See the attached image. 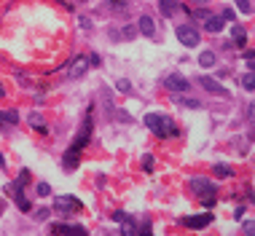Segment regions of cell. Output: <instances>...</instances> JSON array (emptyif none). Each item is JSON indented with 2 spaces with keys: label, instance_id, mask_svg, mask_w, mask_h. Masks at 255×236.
<instances>
[{
  "label": "cell",
  "instance_id": "cell-22",
  "mask_svg": "<svg viewBox=\"0 0 255 236\" xmlns=\"http://www.w3.org/2000/svg\"><path fill=\"white\" fill-rule=\"evenodd\" d=\"M215 172H218L220 177H229V175H231V169H229L226 164H218V166H215Z\"/></svg>",
  "mask_w": 255,
  "mask_h": 236
},
{
  "label": "cell",
  "instance_id": "cell-7",
  "mask_svg": "<svg viewBox=\"0 0 255 236\" xmlns=\"http://www.w3.org/2000/svg\"><path fill=\"white\" fill-rule=\"evenodd\" d=\"M89 131H92V121L86 118V124H83V129H81V131H78V137H76V142H73V148H70V151L81 153V148L89 142Z\"/></svg>",
  "mask_w": 255,
  "mask_h": 236
},
{
  "label": "cell",
  "instance_id": "cell-4",
  "mask_svg": "<svg viewBox=\"0 0 255 236\" xmlns=\"http://www.w3.org/2000/svg\"><path fill=\"white\" fill-rule=\"evenodd\" d=\"M54 210L56 212H65V215H70V212H78L81 210V201L76 196H56L54 199Z\"/></svg>",
  "mask_w": 255,
  "mask_h": 236
},
{
  "label": "cell",
  "instance_id": "cell-25",
  "mask_svg": "<svg viewBox=\"0 0 255 236\" xmlns=\"http://www.w3.org/2000/svg\"><path fill=\"white\" fill-rule=\"evenodd\" d=\"M113 220H118V223H127V220H132V217H129L127 212H116V215H113Z\"/></svg>",
  "mask_w": 255,
  "mask_h": 236
},
{
  "label": "cell",
  "instance_id": "cell-24",
  "mask_svg": "<svg viewBox=\"0 0 255 236\" xmlns=\"http://www.w3.org/2000/svg\"><path fill=\"white\" fill-rule=\"evenodd\" d=\"M143 169H145V172L153 169V156H143Z\"/></svg>",
  "mask_w": 255,
  "mask_h": 236
},
{
  "label": "cell",
  "instance_id": "cell-13",
  "mask_svg": "<svg viewBox=\"0 0 255 236\" xmlns=\"http://www.w3.org/2000/svg\"><path fill=\"white\" fill-rule=\"evenodd\" d=\"M231 38H234V43H236V46H245V43H247V32H245V27L234 25V27H231Z\"/></svg>",
  "mask_w": 255,
  "mask_h": 236
},
{
  "label": "cell",
  "instance_id": "cell-17",
  "mask_svg": "<svg viewBox=\"0 0 255 236\" xmlns=\"http://www.w3.org/2000/svg\"><path fill=\"white\" fill-rule=\"evenodd\" d=\"M30 126H32V129H38V131H46V124L41 121L38 113H32V116H30Z\"/></svg>",
  "mask_w": 255,
  "mask_h": 236
},
{
  "label": "cell",
  "instance_id": "cell-31",
  "mask_svg": "<svg viewBox=\"0 0 255 236\" xmlns=\"http://www.w3.org/2000/svg\"><path fill=\"white\" fill-rule=\"evenodd\" d=\"M3 94H5V91H3V86H0V97H3Z\"/></svg>",
  "mask_w": 255,
  "mask_h": 236
},
{
  "label": "cell",
  "instance_id": "cell-21",
  "mask_svg": "<svg viewBox=\"0 0 255 236\" xmlns=\"http://www.w3.org/2000/svg\"><path fill=\"white\" fill-rule=\"evenodd\" d=\"M0 118H3V121H5V124H16V121H19V116H16V113H14V110H8V113H3V116H0Z\"/></svg>",
  "mask_w": 255,
  "mask_h": 236
},
{
  "label": "cell",
  "instance_id": "cell-16",
  "mask_svg": "<svg viewBox=\"0 0 255 236\" xmlns=\"http://www.w3.org/2000/svg\"><path fill=\"white\" fill-rule=\"evenodd\" d=\"M199 65H202V67H212V65H215V54H212V51H202Z\"/></svg>",
  "mask_w": 255,
  "mask_h": 236
},
{
  "label": "cell",
  "instance_id": "cell-33",
  "mask_svg": "<svg viewBox=\"0 0 255 236\" xmlns=\"http://www.w3.org/2000/svg\"><path fill=\"white\" fill-rule=\"evenodd\" d=\"M0 212H3V201H0Z\"/></svg>",
  "mask_w": 255,
  "mask_h": 236
},
{
  "label": "cell",
  "instance_id": "cell-28",
  "mask_svg": "<svg viewBox=\"0 0 255 236\" xmlns=\"http://www.w3.org/2000/svg\"><path fill=\"white\" fill-rule=\"evenodd\" d=\"M247 118H250V121H255V102L250 105V110H247Z\"/></svg>",
  "mask_w": 255,
  "mask_h": 236
},
{
  "label": "cell",
  "instance_id": "cell-3",
  "mask_svg": "<svg viewBox=\"0 0 255 236\" xmlns=\"http://www.w3.org/2000/svg\"><path fill=\"white\" fill-rule=\"evenodd\" d=\"M191 191H194L196 196L207 199V196H212V193L218 191V183H209L207 177H194V180H191Z\"/></svg>",
  "mask_w": 255,
  "mask_h": 236
},
{
  "label": "cell",
  "instance_id": "cell-32",
  "mask_svg": "<svg viewBox=\"0 0 255 236\" xmlns=\"http://www.w3.org/2000/svg\"><path fill=\"white\" fill-rule=\"evenodd\" d=\"M194 3H207V0H194Z\"/></svg>",
  "mask_w": 255,
  "mask_h": 236
},
{
  "label": "cell",
  "instance_id": "cell-12",
  "mask_svg": "<svg viewBox=\"0 0 255 236\" xmlns=\"http://www.w3.org/2000/svg\"><path fill=\"white\" fill-rule=\"evenodd\" d=\"M223 16H207V19H204V27H207V32H220L223 30Z\"/></svg>",
  "mask_w": 255,
  "mask_h": 236
},
{
  "label": "cell",
  "instance_id": "cell-14",
  "mask_svg": "<svg viewBox=\"0 0 255 236\" xmlns=\"http://www.w3.org/2000/svg\"><path fill=\"white\" fill-rule=\"evenodd\" d=\"M140 32H143L145 38H151L153 32H156V25H153L151 16H143V19H140Z\"/></svg>",
  "mask_w": 255,
  "mask_h": 236
},
{
  "label": "cell",
  "instance_id": "cell-27",
  "mask_svg": "<svg viewBox=\"0 0 255 236\" xmlns=\"http://www.w3.org/2000/svg\"><path fill=\"white\" fill-rule=\"evenodd\" d=\"M245 234H255V223H245Z\"/></svg>",
  "mask_w": 255,
  "mask_h": 236
},
{
  "label": "cell",
  "instance_id": "cell-11",
  "mask_svg": "<svg viewBox=\"0 0 255 236\" xmlns=\"http://www.w3.org/2000/svg\"><path fill=\"white\" fill-rule=\"evenodd\" d=\"M86 67H89V59L86 56H76V59H73V67H70V78H81L83 73H86Z\"/></svg>",
  "mask_w": 255,
  "mask_h": 236
},
{
  "label": "cell",
  "instance_id": "cell-5",
  "mask_svg": "<svg viewBox=\"0 0 255 236\" xmlns=\"http://www.w3.org/2000/svg\"><path fill=\"white\" fill-rule=\"evenodd\" d=\"M212 223V215L209 212H204V215H191V217H183V226L185 228H194V231H199V228L209 226Z\"/></svg>",
  "mask_w": 255,
  "mask_h": 236
},
{
  "label": "cell",
  "instance_id": "cell-6",
  "mask_svg": "<svg viewBox=\"0 0 255 236\" xmlns=\"http://www.w3.org/2000/svg\"><path fill=\"white\" fill-rule=\"evenodd\" d=\"M164 86H167L169 91H188L191 89V83L183 76H169L167 80H164Z\"/></svg>",
  "mask_w": 255,
  "mask_h": 236
},
{
  "label": "cell",
  "instance_id": "cell-1",
  "mask_svg": "<svg viewBox=\"0 0 255 236\" xmlns=\"http://www.w3.org/2000/svg\"><path fill=\"white\" fill-rule=\"evenodd\" d=\"M145 126H148V129L153 131V134H158V137L178 134V129H175L172 118L161 116V113H148V116H145Z\"/></svg>",
  "mask_w": 255,
  "mask_h": 236
},
{
  "label": "cell",
  "instance_id": "cell-20",
  "mask_svg": "<svg viewBox=\"0 0 255 236\" xmlns=\"http://www.w3.org/2000/svg\"><path fill=\"white\" fill-rule=\"evenodd\" d=\"M16 207H19L22 212H30V210H32V207H30V201H27L25 196H16Z\"/></svg>",
  "mask_w": 255,
  "mask_h": 236
},
{
  "label": "cell",
  "instance_id": "cell-2",
  "mask_svg": "<svg viewBox=\"0 0 255 236\" xmlns=\"http://www.w3.org/2000/svg\"><path fill=\"white\" fill-rule=\"evenodd\" d=\"M178 40H180L183 46H188V49H194V46H199L202 35L196 32L194 25H180V27H178Z\"/></svg>",
  "mask_w": 255,
  "mask_h": 236
},
{
  "label": "cell",
  "instance_id": "cell-26",
  "mask_svg": "<svg viewBox=\"0 0 255 236\" xmlns=\"http://www.w3.org/2000/svg\"><path fill=\"white\" fill-rule=\"evenodd\" d=\"M183 105H185V107H199L202 102H199V100H183Z\"/></svg>",
  "mask_w": 255,
  "mask_h": 236
},
{
  "label": "cell",
  "instance_id": "cell-10",
  "mask_svg": "<svg viewBox=\"0 0 255 236\" xmlns=\"http://www.w3.org/2000/svg\"><path fill=\"white\" fill-rule=\"evenodd\" d=\"M51 231H54V234H67V236H83V234H86V228H83V226H65V223H56Z\"/></svg>",
  "mask_w": 255,
  "mask_h": 236
},
{
  "label": "cell",
  "instance_id": "cell-15",
  "mask_svg": "<svg viewBox=\"0 0 255 236\" xmlns=\"http://www.w3.org/2000/svg\"><path fill=\"white\" fill-rule=\"evenodd\" d=\"M62 166H65L67 172L76 169V166H78V153H76V151H67V153H65V158H62Z\"/></svg>",
  "mask_w": 255,
  "mask_h": 236
},
{
  "label": "cell",
  "instance_id": "cell-30",
  "mask_svg": "<svg viewBox=\"0 0 255 236\" xmlns=\"http://www.w3.org/2000/svg\"><path fill=\"white\" fill-rule=\"evenodd\" d=\"M3 166H5V158H3V153H0V169H3Z\"/></svg>",
  "mask_w": 255,
  "mask_h": 236
},
{
  "label": "cell",
  "instance_id": "cell-23",
  "mask_svg": "<svg viewBox=\"0 0 255 236\" xmlns=\"http://www.w3.org/2000/svg\"><path fill=\"white\" fill-rule=\"evenodd\" d=\"M38 193H41V196H49V193H51V185H49V183H41V185H38Z\"/></svg>",
  "mask_w": 255,
  "mask_h": 236
},
{
  "label": "cell",
  "instance_id": "cell-29",
  "mask_svg": "<svg viewBox=\"0 0 255 236\" xmlns=\"http://www.w3.org/2000/svg\"><path fill=\"white\" fill-rule=\"evenodd\" d=\"M245 56H247V59H255V51H247Z\"/></svg>",
  "mask_w": 255,
  "mask_h": 236
},
{
  "label": "cell",
  "instance_id": "cell-9",
  "mask_svg": "<svg viewBox=\"0 0 255 236\" xmlns=\"http://www.w3.org/2000/svg\"><path fill=\"white\" fill-rule=\"evenodd\" d=\"M158 11H161L164 16H172V14L185 11V8H183V3H180V0H161V3H158Z\"/></svg>",
  "mask_w": 255,
  "mask_h": 236
},
{
  "label": "cell",
  "instance_id": "cell-18",
  "mask_svg": "<svg viewBox=\"0 0 255 236\" xmlns=\"http://www.w3.org/2000/svg\"><path fill=\"white\" fill-rule=\"evenodd\" d=\"M242 86H245L247 91H255V73H247V76L242 78Z\"/></svg>",
  "mask_w": 255,
  "mask_h": 236
},
{
  "label": "cell",
  "instance_id": "cell-34",
  "mask_svg": "<svg viewBox=\"0 0 255 236\" xmlns=\"http://www.w3.org/2000/svg\"><path fill=\"white\" fill-rule=\"evenodd\" d=\"M113 3H121V0H113Z\"/></svg>",
  "mask_w": 255,
  "mask_h": 236
},
{
  "label": "cell",
  "instance_id": "cell-8",
  "mask_svg": "<svg viewBox=\"0 0 255 236\" xmlns=\"http://www.w3.org/2000/svg\"><path fill=\"white\" fill-rule=\"evenodd\" d=\"M199 83H202L207 91H212V94H220V97L229 94V91H226V86H220L218 80H212V78H207V76H199Z\"/></svg>",
  "mask_w": 255,
  "mask_h": 236
},
{
  "label": "cell",
  "instance_id": "cell-19",
  "mask_svg": "<svg viewBox=\"0 0 255 236\" xmlns=\"http://www.w3.org/2000/svg\"><path fill=\"white\" fill-rule=\"evenodd\" d=\"M236 5H239L242 14H253V3H250V0H236Z\"/></svg>",
  "mask_w": 255,
  "mask_h": 236
}]
</instances>
